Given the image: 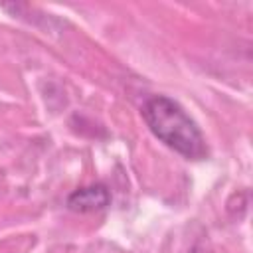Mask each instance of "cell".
Instances as JSON below:
<instances>
[{"label": "cell", "instance_id": "1", "mask_svg": "<svg viewBox=\"0 0 253 253\" xmlns=\"http://www.w3.org/2000/svg\"><path fill=\"white\" fill-rule=\"evenodd\" d=\"M140 113L152 134L184 158L204 160L208 156V144L200 126L174 99L154 95L144 101Z\"/></svg>", "mask_w": 253, "mask_h": 253}, {"label": "cell", "instance_id": "2", "mask_svg": "<svg viewBox=\"0 0 253 253\" xmlns=\"http://www.w3.org/2000/svg\"><path fill=\"white\" fill-rule=\"evenodd\" d=\"M67 208L71 211H79V213H91V211H101L111 204V192L105 184H91V186H83L73 190L67 200H65Z\"/></svg>", "mask_w": 253, "mask_h": 253}, {"label": "cell", "instance_id": "3", "mask_svg": "<svg viewBox=\"0 0 253 253\" xmlns=\"http://www.w3.org/2000/svg\"><path fill=\"white\" fill-rule=\"evenodd\" d=\"M192 253H198V251H192Z\"/></svg>", "mask_w": 253, "mask_h": 253}]
</instances>
